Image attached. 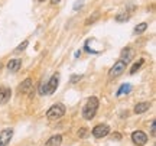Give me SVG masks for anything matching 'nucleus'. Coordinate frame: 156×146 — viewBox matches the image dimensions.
Here are the masks:
<instances>
[{"instance_id": "9b49d317", "label": "nucleus", "mask_w": 156, "mask_h": 146, "mask_svg": "<svg viewBox=\"0 0 156 146\" xmlns=\"http://www.w3.org/2000/svg\"><path fill=\"white\" fill-rule=\"evenodd\" d=\"M149 107H151V103H147V101L137 103V104L134 106V113H136V114H142V113L147 112V110H149Z\"/></svg>"}, {"instance_id": "7ed1b4c3", "label": "nucleus", "mask_w": 156, "mask_h": 146, "mask_svg": "<svg viewBox=\"0 0 156 146\" xmlns=\"http://www.w3.org/2000/svg\"><path fill=\"white\" fill-rule=\"evenodd\" d=\"M124 69H126V62L122 61V59H119L112 67V69L108 71V77H110V78H116V77H119V75H122V74L124 73Z\"/></svg>"}, {"instance_id": "b1692460", "label": "nucleus", "mask_w": 156, "mask_h": 146, "mask_svg": "<svg viewBox=\"0 0 156 146\" xmlns=\"http://www.w3.org/2000/svg\"><path fill=\"white\" fill-rule=\"evenodd\" d=\"M151 135L155 136V122H152V124H151Z\"/></svg>"}, {"instance_id": "393cba45", "label": "nucleus", "mask_w": 156, "mask_h": 146, "mask_svg": "<svg viewBox=\"0 0 156 146\" xmlns=\"http://www.w3.org/2000/svg\"><path fill=\"white\" fill-rule=\"evenodd\" d=\"M114 137H116V139H122V136H120V133H114Z\"/></svg>"}, {"instance_id": "2eb2a0df", "label": "nucleus", "mask_w": 156, "mask_h": 146, "mask_svg": "<svg viewBox=\"0 0 156 146\" xmlns=\"http://www.w3.org/2000/svg\"><path fill=\"white\" fill-rule=\"evenodd\" d=\"M146 29H147V23H145V22H143V23H139V25L134 28V34H136V35H140V34H143Z\"/></svg>"}, {"instance_id": "6ab92c4d", "label": "nucleus", "mask_w": 156, "mask_h": 146, "mask_svg": "<svg viewBox=\"0 0 156 146\" xmlns=\"http://www.w3.org/2000/svg\"><path fill=\"white\" fill-rule=\"evenodd\" d=\"M78 136H80L81 139L87 137V136H88V129H85V127H81V129L78 130Z\"/></svg>"}, {"instance_id": "f03ea898", "label": "nucleus", "mask_w": 156, "mask_h": 146, "mask_svg": "<svg viewBox=\"0 0 156 146\" xmlns=\"http://www.w3.org/2000/svg\"><path fill=\"white\" fill-rule=\"evenodd\" d=\"M65 112H67L65 106L61 103H56L52 107H49V110L46 112V117H48V120H58L65 114Z\"/></svg>"}, {"instance_id": "a211bd4d", "label": "nucleus", "mask_w": 156, "mask_h": 146, "mask_svg": "<svg viewBox=\"0 0 156 146\" xmlns=\"http://www.w3.org/2000/svg\"><path fill=\"white\" fill-rule=\"evenodd\" d=\"M130 88H132V85L130 84H123L122 87H120V90L117 91V96H122V94H124V93H129Z\"/></svg>"}, {"instance_id": "412c9836", "label": "nucleus", "mask_w": 156, "mask_h": 146, "mask_svg": "<svg viewBox=\"0 0 156 146\" xmlns=\"http://www.w3.org/2000/svg\"><path fill=\"white\" fill-rule=\"evenodd\" d=\"M28 41H25V42H23V44H20V45L17 46L16 49H15V52H20V51H23V49H26V46H28Z\"/></svg>"}, {"instance_id": "20e7f679", "label": "nucleus", "mask_w": 156, "mask_h": 146, "mask_svg": "<svg viewBox=\"0 0 156 146\" xmlns=\"http://www.w3.org/2000/svg\"><path fill=\"white\" fill-rule=\"evenodd\" d=\"M132 141H133L134 145L143 146L147 142V135H146L145 132H142V130H136V132L132 133Z\"/></svg>"}, {"instance_id": "6e6552de", "label": "nucleus", "mask_w": 156, "mask_h": 146, "mask_svg": "<svg viewBox=\"0 0 156 146\" xmlns=\"http://www.w3.org/2000/svg\"><path fill=\"white\" fill-rule=\"evenodd\" d=\"M12 90L9 87H0V104H6L10 100Z\"/></svg>"}, {"instance_id": "f3484780", "label": "nucleus", "mask_w": 156, "mask_h": 146, "mask_svg": "<svg viewBox=\"0 0 156 146\" xmlns=\"http://www.w3.org/2000/svg\"><path fill=\"white\" fill-rule=\"evenodd\" d=\"M38 93H39V96H45V94H48V85H46V83H41L39 84V90H38Z\"/></svg>"}, {"instance_id": "f8f14e48", "label": "nucleus", "mask_w": 156, "mask_h": 146, "mask_svg": "<svg viewBox=\"0 0 156 146\" xmlns=\"http://www.w3.org/2000/svg\"><path fill=\"white\" fill-rule=\"evenodd\" d=\"M30 90H32V80L30 78H26L22 84L19 85V91H20L22 94H26V93H29Z\"/></svg>"}, {"instance_id": "39448f33", "label": "nucleus", "mask_w": 156, "mask_h": 146, "mask_svg": "<svg viewBox=\"0 0 156 146\" xmlns=\"http://www.w3.org/2000/svg\"><path fill=\"white\" fill-rule=\"evenodd\" d=\"M110 133V127L107 126V124H97L94 129H93V136L97 137V139H100V137H104Z\"/></svg>"}, {"instance_id": "4468645a", "label": "nucleus", "mask_w": 156, "mask_h": 146, "mask_svg": "<svg viewBox=\"0 0 156 146\" xmlns=\"http://www.w3.org/2000/svg\"><path fill=\"white\" fill-rule=\"evenodd\" d=\"M143 64H145V59H143V58H140L137 62H134L133 67L130 68V74H136L140 69V68H142V65H143Z\"/></svg>"}, {"instance_id": "dca6fc26", "label": "nucleus", "mask_w": 156, "mask_h": 146, "mask_svg": "<svg viewBox=\"0 0 156 146\" xmlns=\"http://www.w3.org/2000/svg\"><path fill=\"white\" fill-rule=\"evenodd\" d=\"M129 17H130V13H127V12H124V13H119L116 16V20L117 22H127Z\"/></svg>"}, {"instance_id": "ddd939ff", "label": "nucleus", "mask_w": 156, "mask_h": 146, "mask_svg": "<svg viewBox=\"0 0 156 146\" xmlns=\"http://www.w3.org/2000/svg\"><path fill=\"white\" fill-rule=\"evenodd\" d=\"M62 142V136L61 135H55L52 136V137H49L48 141L45 142V146H59Z\"/></svg>"}, {"instance_id": "423d86ee", "label": "nucleus", "mask_w": 156, "mask_h": 146, "mask_svg": "<svg viewBox=\"0 0 156 146\" xmlns=\"http://www.w3.org/2000/svg\"><path fill=\"white\" fill-rule=\"evenodd\" d=\"M13 137V130L12 129H3L0 132V146H7Z\"/></svg>"}, {"instance_id": "1a4fd4ad", "label": "nucleus", "mask_w": 156, "mask_h": 146, "mask_svg": "<svg viewBox=\"0 0 156 146\" xmlns=\"http://www.w3.org/2000/svg\"><path fill=\"white\" fill-rule=\"evenodd\" d=\"M20 67H22V59H19V58L10 59V61L7 62V69L10 73H17L20 69Z\"/></svg>"}, {"instance_id": "5701e85b", "label": "nucleus", "mask_w": 156, "mask_h": 146, "mask_svg": "<svg viewBox=\"0 0 156 146\" xmlns=\"http://www.w3.org/2000/svg\"><path fill=\"white\" fill-rule=\"evenodd\" d=\"M81 80V75H73V78H71V83H77Z\"/></svg>"}, {"instance_id": "a878e982", "label": "nucleus", "mask_w": 156, "mask_h": 146, "mask_svg": "<svg viewBox=\"0 0 156 146\" xmlns=\"http://www.w3.org/2000/svg\"><path fill=\"white\" fill-rule=\"evenodd\" d=\"M51 3H52V5H56V3H59V0H51Z\"/></svg>"}, {"instance_id": "f257e3e1", "label": "nucleus", "mask_w": 156, "mask_h": 146, "mask_svg": "<svg viewBox=\"0 0 156 146\" xmlns=\"http://www.w3.org/2000/svg\"><path fill=\"white\" fill-rule=\"evenodd\" d=\"M98 106H100V101H98L97 97H91V98H88L87 104H85L84 109H83V117L85 119V120L94 119L95 113H97V110H98Z\"/></svg>"}, {"instance_id": "aec40b11", "label": "nucleus", "mask_w": 156, "mask_h": 146, "mask_svg": "<svg viewBox=\"0 0 156 146\" xmlns=\"http://www.w3.org/2000/svg\"><path fill=\"white\" fill-rule=\"evenodd\" d=\"M98 15H100V13H98V12H95L94 15H93V16H90V17H88V20L85 22V25H90V23L95 22V20H97V17H98Z\"/></svg>"}, {"instance_id": "4be33fe9", "label": "nucleus", "mask_w": 156, "mask_h": 146, "mask_svg": "<svg viewBox=\"0 0 156 146\" xmlns=\"http://www.w3.org/2000/svg\"><path fill=\"white\" fill-rule=\"evenodd\" d=\"M83 3H84V0H80V2H77V3L74 5V10H80V9H81V6H83Z\"/></svg>"}, {"instance_id": "9d476101", "label": "nucleus", "mask_w": 156, "mask_h": 146, "mask_svg": "<svg viewBox=\"0 0 156 146\" xmlns=\"http://www.w3.org/2000/svg\"><path fill=\"white\" fill-rule=\"evenodd\" d=\"M133 56H134V49L133 48L127 46V48H124V49L122 51V61H124L126 64L132 61V58H133Z\"/></svg>"}, {"instance_id": "0eeeda50", "label": "nucleus", "mask_w": 156, "mask_h": 146, "mask_svg": "<svg viewBox=\"0 0 156 146\" xmlns=\"http://www.w3.org/2000/svg\"><path fill=\"white\" fill-rule=\"evenodd\" d=\"M58 83H59V75L58 74H54L52 77H51L49 83H46L48 85V94H54L56 90V87H58Z\"/></svg>"}]
</instances>
